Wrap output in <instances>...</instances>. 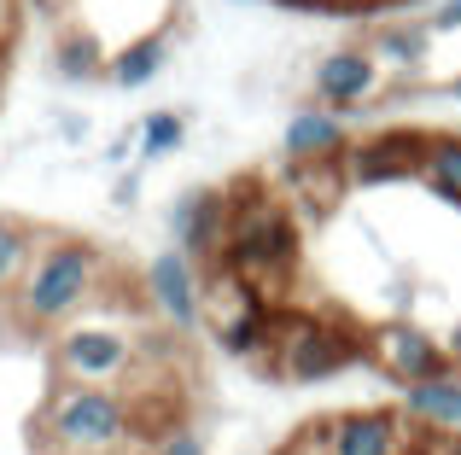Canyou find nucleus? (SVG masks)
Wrapping results in <instances>:
<instances>
[{"label":"nucleus","mask_w":461,"mask_h":455,"mask_svg":"<svg viewBox=\"0 0 461 455\" xmlns=\"http://www.w3.org/2000/svg\"><path fill=\"white\" fill-rule=\"evenodd\" d=\"M105 274H112V263H105L100 245L70 239V234H41L18 292H12V309H18L23 327L59 333V327H70L77 316H88V309L100 304Z\"/></svg>","instance_id":"nucleus-1"},{"label":"nucleus","mask_w":461,"mask_h":455,"mask_svg":"<svg viewBox=\"0 0 461 455\" xmlns=\"http://www.w3.org/2000/svg\"><path fill=\"white\" fill-rule=\"evenodd\" d=\"M228 199H234V217H228V239H222V263H216V269L240 274L246 286H258V292L281 309V292L293 286L298 257H304L298 222L286 217V205L269 199L263 187H240V193H228Z\"/></svg>","instance_id":"nucleus-2"},{"label":"nucleus","mask_w":461,"mask_h":455,"mask_svg":"<svg viewBox=\"0 0 461 455\" xmlns=\"http://www.w3.org/2000/svg\"><path fill=\"white\" fill-rule=\"evenodd\" d=\"M135 403L112 386H65L47 391L35 415V438L47 455H123L135 444Z\"/></svg>","instance_id":"nucleus-3"},{"label":"nucleus","mask_w":461,"mask_h":455,"mask_svg":"<svg viewBox=\"0 0 461 455\" xmlns=\"http://www.w3.org/2000/svg\"><path fill=\"white\" fill-rule=\"evenodd\" d=\"M368 356L362 333L339 316H293L281 309L275 321V351H269V368L263 374H281L293 386H321V379H339L345 368H357Z\"/></svg>","instance_id":"nucleus-4"},{"label":"nucleus","mask_w":461,"mask_h":455,"mask_svg":"<svg viewBox=\"0 0 461 455\" xmlns=\"http://www.w3.org/2000/svg\"><path fill=\"white\" fill-rule=\"evenodd\" d=\"M53 368L65 386H112L123 391L140 368V339L112 316H77L53 339Z\"/></svg>","instance_id":"nucleus-5"},{"label":"nucleus","mask_w":461,"mask_h":455,"mask_svg":"<svg viewBox=\"0 0 461 455\" xmlns=\"http://www.w3.org/2000/svg\"><path fill=\"white\" fill-rule=\"evenodd\" d=\"M362 344H368V362L380 368L385 379H397L403 391L456 368L450 351H444V339H432V333L420 327V321H409V316H392V321H380V327H368Z\"/></svg>","instance_id":"nucleus-6"},{"label":"nucleus","mask_w":461,"mask_h":455,"mask_svg":"<svg viewBox=\"0 0 461 455\" xmlns=\"http://www.w3.org/2000/svg\"><path fill=\"white\" fill-rule=\"evenodd\" d=\"M385 88H392V82H385V70L374 65V53L362 41L321 53V58H315V70H310L315 105H327L333 117H362L374 100H385Z\"/></svg>","instance_id":"nucleus-7"},{"label":"nucleus","mask_w":461,"mask_h":455,"mask_svg":"<svg viewBox=\"0 0 461 455\" xmlns=\"http://www.w3.org/2000/svg\"><path fill=\"white\" fill-rule=\"evenodd\" d=\"M420 152H427V129H380L345 147L339 170L345 187H397L420 175Z\"/></svg>","instance_id":"nucleus-8"},{"label":"nucleus","mask_w":461,"mask_h":455,"mask_svg":"<svg viewBox=\"0 0 461 455\" xmlns=\"http://www.w3.org/2000/svg\"><path fill=\"white\" fill-rule=\"evenodd\" d=\"M327 450L333 455H420V426L403 409H345L333 421H321Z\"/></svg>","instance_id":"nucleus-9"},{"label":"nucleus","mask_w":461,"mask_h":455,"mask_svg":"<svg viewBox=\"0 0 461 455\" xmlns=\"http://www.w3.org/2000/svg\"><path fill=\"white\" fill-rule=\"evenodd\" d=\"M228 217H234V199L228 187H187L169 205V239H176L181 257H193L199 269L222 263V239H228Z\"/></svg>","instance_id":"nucleus-10"},{"label":"nucleus","mask_w":461,"mask_h":455,"mask_svg":"<svg viewBox=\"0 0 461 455\" xmlns=\"http://www.w3.org/2000/svg\"><path fill=\"white\" fill-rule=\"evenodd\" d=\"M140 286H147V304L164 316L169 333H193L204 321V274H199V263L181 257L176 245L158 251V257L147 263Z\"/></svg>","instance_id":"nucleus-11"},{"label":"nucleus","mask_w":461,"mask_h":455,"mask_svg":"<svg viewBox=\"0 0 461 455\" xmlns=\"http://www.w3.org/2000/svg\"><path fill=\"white\" fill-rule=\"evenodd\" d=\"M345 147H350V129H345V117H333L327 105H298L286 135H281L286 164H339Z\"/></svg>","instance_id":"nucleus-12"},{"label":"nucleus","mask_w":461,"mask_h":455,"mask_svg":"<svg viewBox=\"0 0 461 455\" xmlns=\"http://www.w3.org/2000/svg\"><path fill=\"white\" fill-rule=\"evenodd\" d=\"M403 415L427 438H461V374L450 368V374H438V379L409 386L403 391Z\"/></svg>","instance_id":"nucleus-13"},{"label":"nucleus","mask_w":461,"mask_h":455,"mask_svg":"<svg viewBox=\"0 0 461 455\" xmlns=\"http://www.w3.org/2000/svg\"><path fill=\"white\" fill-rule=\"evenodd\" d=\"M374 53V65L385 70V76H415L420 65L432 58V30H427V18H397V23H374L368 30V41H362Z\"/></svg>","instance_id":"nucleus-14"},{"label":"nucleus","mask_w":461,"mask_h":455,"mask_svg":"<svg viewBox=\"0 0 461 455\" xmlns=\"http://www.w3.org/2000/svg\"><path fill=\"white\" fill-rule=\"evenodd\" d=\"M105 65H112V47L100 41V35L88 30V23H59L53 35V76L70 82V88H88V82L105 76Z\"/></svg>","instance_id":"nucleus-15"},{"label":"nucleus","mask_w":461,"mask_h":455,"mask_svg":"<svg viewBox=\"0 0 461 455\" xmlns=\"http://www.w3.org/2000/svg\"><path fill=\"white\" fill-rule=\"evenodd\" d=\"M169 53H176V35H169V30H158V35H140V41H123V47H112V65H105V82H112V88H123V94H135V88H147V82H158V76H164Z\"/></svg>","instance_id":"nucleus-16"},{"label":"nucleus","mask_w":461,"mask_h":455,"mask_svg":"<svg viewBox=\"0 0 461 455\" xmlns=\"http://www.w3.org/2000/svg\"><path fill=\"white\" fill-rule=\"evenodd\" d=\"M420 187H427L432 199H444V205L461 210V135L450 129H438V135H427V152H420Z\"/></svg>","instance_id":"nucleus-17"},{"label":"nucleus","mask_w":461,"mask_h":455,"mask_svg":"<svg viewBox=\"0 0 461 455\" xmlns=\"http://www.w3.org/2000/svg\"><path fill=\"white\" fill-rule=\"evenodd\" d=\"M35 245H41V234H35L30 222L0 217V298H12V292H18V281H23V269H30Z\"/></svg>","instance_id":"nucleus-18"},{"label":"nucleus","mask_w":461,"mask_h":455,"mask_svg":"<svg viewBox=\"0 0 461 455\" xmlns=\"http://www.w3.org/2000/svg\"><path fill=\"white\" fill-rule=\"evenodd\" d=\"M140 164H158V158H176L181 147H187V117L181 112H152L140 117Z\"/></svg>","instance_id":"nucleus-19"},{"label":"nucleus","mask_w":461,"mask_h":455,"mask_svg":"<svg viewBox=\"0 0 461 455\" xmlns=\"http://www.w3.org/2000/svg\"><path fill=\"white\" fill-rule=\"evenodd\" d=\"M152 455H211V444H204L193 426H169V433L152 444Z\"/></svg>","instance_id":"nucleus-20"},{"label":"nucleus","mask_w":461,"mask_h":455,"mask_svg":"<svg viewBox=\"0 0 461 455\" xmlns=\"http://www.w3.org/2000/svg\"><path fill=\"white\" fill-rule=\"evenodd\" d=\"M427 30L432 35H456L461 30V0H438V6H432V18H427Z\"/></svg>","instance_id":"nucleus-21"},{"label":"nucleus","mask_w":461,"mask_h":455,"mask_svg":"<svg viewBox=\"0 0 461 455\" xmlns=\"http://www.w3.org/2000/svg\"><path fill=\"white\" fill-rule=\"evenodd\" d=\"M281 455H333V450H327V433H321V426H304V433H298Z\"/></svg>","instance_id":"nucleus-22"},{"label":"nucleus","mask_w":461,"mask_h":455,"mask_svg":"<svg viewBox=\"0 0 461 455\" xmlns=\"http://www.w3.org/2000/svg\"><path fill=\"white\" fill-rule=\"evenodd\" d=\"M112 205H117V210H135V205H140V170L117 175V187H112Z\"/></svg>","instance_id":"nucleus-23"},{"label":"nucleus","mask_w":461,"mask_h":455,"mask_svg":"<svg viewBox=\"0 0 461 455\" xmlns=\"http://www.w3.org/2000/svg\"><path fill=\"white\" fill-rule=\"evenodd\" d=\"M12 35H18V0H0V53L12 47Z\"/></svg>","instance_id":"nucleus-24"},{"label":"nucleus","mask_w":461,"mask_h":455,"mask_svg":"<svg viewBox=\"0 0 461 455\" xmlns=\"http://www.w3.org/2000/svg\"><path fill=\"white\" fill-rule=\"evenodd\" d=\"M59 135H65V140H88V117H77V112H59Z\"/></svg>","instance_id":"nucleus-25"},{"label":"nucleus","mask_w":461,"mask_h":455,"mask_svg":"<svg viewBox=\"0 0 461 455\" xmlns=\"http://www.w3.org/2000/svg\"><path fill=\"white\" fill-rule=\"evenodd\" d=\"M269 6H281V12H327V0H269Z\"/></svg>","instance_id":"nucleus-26"},{"label":"nucleus","mask_w":461,"mask_h":455,"mask_svg":"<svg viewBox=\"0 0 461 455\" xmlns=\"http://www.w3.org/2000/svg\"><path fill=\"white\" fill-rule=\"evenodd\" d=\"M444 351H450V362L461 368V321H456V327H450V344H444Z\"/></svg>","instance_id":"nucleus-27"},{"label":"nucleus","mask_w":461,"mask_h":455,"mask_svg":"<svg viewBox=\"0 0 461 455\" xmlns=\"http://www.w3.org/2000/svg\"><path fill=\"white\" fill-rule=\"evenodd\" d=\"M432 455H461V438H438V450Z\"/></svg>","instance_id":"nucleus-28"},{"label":"nucleus","mask_w":461,"mask_h":455,"mask_svg":"<svg viewBox=\"0 0 461 455\" xmlns=\"http://www.w3.org/2000/svg\"><path fill=\"white\" fill-rule=\"evenodd\" d=\"M450 100L461 105V70H456V82H450Z\"/></svg>","instance_id":"nucleus-29"},{"label":"nucleus","mask_w":461,"mask_h":455,"mask_svg":"<svg viewBox=\"0 0 461 455\" xmlns=\"http://www.w3.org/2000/svg\"><path fill=\"white\" fill-rule=\"evenodd\" d=\"M234 6H258V0H234Z\"/></svg>","instance_id":"nucleus-30"},{"label":"nucleus","mask_w":461,"mask_h":455,"mask_svg":"<svg viewBox=\"0 0 461 455\" xmlns=\"http://www.w3.org/2000/svg\"><path fill=\"white\" fill-rule=\"evenodd\" d=\"M0 94H6V70H0Z\"/></svg>","instance_id":"nucleus-31"}]
</instances>
